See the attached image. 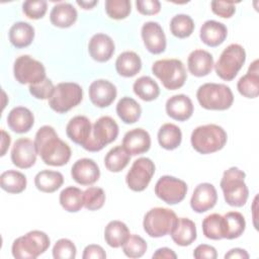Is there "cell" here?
<instances>
[{
	"instance_id": "obj_36",
	"label": "cell",
	"mask_w": 259,
	"mask_h": 259,
	"mask_svg": "<svg viewBox=\"0 0 259 259\" xmlns=\"http://www.w3.org/2000/svg\"><path fill=\"white\" fill-rule=\"evenodd\" d=\"M26 184L25 175L16 170H7L0 176V186L8 193H20L26 188Z\"/></svg>"
},
{
	"instance_id": "obj_39",
	"label": "cell",
	"mask_w": 259,
	"mask_h": 259,
	"mask_svg": "<svg viewBox=\"0 0 259 259\" xmlns=\"http://www.w3.org/2000/svg\"><path fill=\"white\" fill-rule=\"evenodd\" d=\"M60 204L69 212H77L84 206L83 191L75 186H68L63 189L59 196Z\"/></svg>"
},
{
	"instance_id": "obj_27",
	"label": "cell",
	"mask_w": 259,
	"mask_h": 259,
	"mask_svg": "<svg viewBox=\"0 0 259 259\" xmlns=\"http://www.w3.org/2000/svg\"><path fill=\"white\" fill-rule=\"evenodd\" d=\"M78 17L76 8L71 3L61 2L55 5L50 13V20L53 25L60 28L72 26Z\"/></svg>"
},
{
	"instance_id": "obj_37",
	"label": "cell",
	"mask_w": 259,
	"mask_h": 259,
	"mask_svg": "<svg viewBox=\"0 0 259 259\" xmlns=\"http://www.w3.org/2000/svg\"><path fill=\"white\" fill-rule=\"evenodd\" d=\"M135 94L144 101H153L160 95V88L156 81L149 76L138 78L133 85Z\"/></svg>"
},
{
	"instance_id": "obj_46",
	"label": "cell",
	"mask_w": 259,
	"mask_h": 259,
	"mask_svg": "<svg viewBox=\"0 0 259 259\" xmlns=\"http://www.w3.org/2000/svg\"><path fill=\"white\" fill-rule=\"evenodd\" d=\"M48 10V3L45 0H27L22 4L23 13L30 19H40Z\"/></svg>"
},
{
	"instance_id": "obj_21",
	"label": "cell",
	"mask_w": 259,
	"mask_h": 259,
	"mask_svg": "<svg viewBox=\"0 0 259 259\" xmlns=\"http://www.w3.org/2000/svg\"><path fill=\"white\" fill-rule=\"evenodd\" d=\"M122 147L131 156L144 154L150 150L151 137L144 128H133L123 136Z\"/></svg>"
},
{
	"instance_id": "obj_41",
	"label": "cell",
	"mask_w": 259,
	"mask_h": 259,
	"mask_svg": "<svg viewBox=\"0 0 259 259\" xmlns=\"http://www.w3.org/2000/svg\"><path fill=\"white\" fill-rule=\"evenodd\" d=\"M194 21L187 14H177L170 20V31L178 38L190 36L194 30Z\"/></svg>"
},
{
	"instance_id": "obj_52",
	"label": "cell",
	"mask_w": 259,
	"mask_h": 259,
	"mask_svg": "<svg viewBox=\"0 0 259 259\" xmlns=\"http://www.w3.org/2000/svg\"><path fill=\"white\" fill-rule=\"evenodd\" d=\"M153 258L155 259H176L177 255L176 253L167 247H163V248H159L156 250V252L153 254Z\"/></svg>"
},
{
	"instance_id": "obj_6",
	"label": "cell",
	"mask_w": 259,
	"mask_h": 259,
	"mask_svg": "<svg viewBox=\"0 0 259 259\" xmlns=\"http://www.w3.org/2000/svg\"><path fill=\"white\" fill-rule=\"evenodd\" d=\"M152 73L168 90L181 88L187 79L186 69L178 59H162L156 61L152 65Z\"/></svg>"
},
{
	"instance_id": "obj_40",
	"label": "cell",
	"mask_w": 259,
	"mask_h": 259,
	"mask_svg": "<svg viewBox=\"0 0 259 259\" xmlns=\"http://www.w3.org/2000/svg\"><path fill=\"white\" fill-rule=\"evenodd\" d=\"M224 218L219 213H210L202 221V233L210 240L224 239Z\"/></svg>"
},
{
	"instance_id": "obj_26",
	"label": "cell",
	"mask_w": 259,
	"mask_h": 259,
	"mask_svg": "<svg viewBox=\"0 0 259 259\" xmlns=\"http://www.w3.org/2000/svg\"><path fill=\"white\" fill-rule=\"evenodd\" d=\"M237 89L241 95L246 98H256L259 94V69L258 60H255L249 67L247 74L242 76L238 83Z\"/></svg>"
},
{
	"instance_id": "obj_55",
	"label": "cell",
	"mask_w": 259,
	"mask_h": 259,
	"mask_svg": "<svg viewBox=\"0 0 259 259\" xmlns=\"http://www.w3.org/2000/svg\"><path fill=\"white\" fill-rule=\"evenodd\" d=\"M80 7H82L83 9H92L97 3L98 1L96 0H93V1H77L76 2Z\"/></svg>"
},
{
	"instance_id": "obj_16",
	"label": "cell",
	"mask_w": 259,
	"mask_h": 259,
	"mask_svg": "<svg viewBox=\"0 0 259 259\" xmlns=\"http://www.w3.org/2000/svg\"><path fill=\"white\" fill-rule=\"evenodd\" d=\"M89 98L96 107L104 108L109 106L117 95L116 87L108 80L98 79L93 81L89 86Z\"/></svg>"
},
{
	"instance_id": "obj_44",
	"label": "cell",
	"mask_w": 259,
	"mask_h": 259,
	"mask_svg": "<svg viewBox=\"0 0 259 259\" xmlns=\"http://www.w3.org/2000/svg\"><path fill=\"white\" fill-rule=\"evenodd\" d=\"M146 241L138 235H130L127 240L122 245V251L128 258H140L147 251Z\"/></svg>"
},
{
	"instance_id": "obj_20",
	"label": "cell",
	"mask_w": 259,
	"mask_h": 259,
	"mask_svg": "<svg viewBox=\"0 0 259 259\" xmlns=\"http://www.w3.org/2000/svg\"><path fill=\"white\" fill-rule=\"evenodd\" d=\"M115 51L114 41L105 33H95L88 42L90 57L99 63H105L111 59Z\"/></svg>"
},
{
	"instance_id": "obj_11",
	"label": "cell",
	"mask_w": 259,
	"mask_h": 259,
	"mask_svg": "<svg viewBox=\"0 0 259 259\" xmlns=\"http://www.w3.org/2000/svg\"><path fill=\"white\" fill-rule=\"evenodd\" d=\"M14 78L20 84H36L46 79V69L42 63L28 55L18 57L13 65Z\"/></svg>"
},
{
	"instance_id": "obj_47",
	"label": "cell",
	"mask_w": 259,
	"mask_h": 259,
	"mask_svg": "<svg viewBox=\"0 0 259 259\" xmlns=\"http://www.w3.org/2000/svg\"><path fill=\"white\" fill-rule=\"evenodd\" d=\"M28 90L30 94L36 99L45 100V99H50L52 97L55 91V86L51 79L46 78L39 83L29 85Z\"/></svg>"
},
{
	"instance_id": "obj_12",
	"label": "cell",
	"mask_w": 259,
	"mask_h": 259,
	"mask_svg": "<svg viewBox=\"0 0 259 259\" xmlns=\"http://www.w3.org/2000/svg\"><path fill=\"white\" fill-rule=\"evenodd\" d=\"M155 174V164L147 157H141L134 161L125 176L128 188L136 192L145 190Z\"/></svg>"
},
{
	"instance_id": "obj_3",
	"label": "cell",
	"mask_w": 259,
	"mask_h": 259,
	"mask_svg": "<svg viewBox=\"0 0 259 259\" xmlns=\"http://www.w3.org/2000/svg\"><path fill=\"white\" fill-rule=\"evenodd\" d=\"M246 174L238 167H231L226 170L220 182L226 202L235 207L246 204L249 197V190L245 183Z\"/></svg>"
},
{
	"instance_id": "obj_43",
	"label": "cell",
	"mask_w": 259,
	"mask_h": 259,
	"mask_svg": "<svg viewBox=\"0 0 259 259\" xmlns=\"http://www.w3.org/2000/svg\"><path fill=\"white\" fill-rule=\"evenodd\" d=\"M105 202L104 190L100 187H89L83 191V204L89 210L100 209Z\"/></svg>"
},
{
	"instance_id": "obj_30",
	"label": "cell",
	"mask_w": 259,
	"mask_h": 259,
	"mask_svg": "<svg viewBox=\"0 0 259 259\" xmlns=\"http://www.w3.org/2000/svg\"><path fill=\"white\" fill-rule=\"evenodd\" d=\"M34 38V28L31 24L18 21L15 22L9 29V40L16 49L28 47Z\"/></svg>"
},
{
	"instance_id": "obj_2",
	"label": "cell",
	"mask_w": 259,
	"mask_h": 259,
	"mask_svg": "<svg viewBox=\"0 0 259 259\" xmlns=\"http://www.w3.org/2000/svg\"><path fill=\"white\" fill-rule=\"evenodd\" d=\"M228 141L226 131L214 123L199 125L190 137L192 148L199 154H211L222 150Z\"/></svg>"
},
{
	"instance_id": "obj_38",
	"label": "cell",
	"mask_w": 259,
	"mask_h": 259,
	"mask_svg": "<svg viewBox=\"0 0 259 259\" xmlns=\"http://www.w3.org/2000/svg\"><path fill=\"white\" fill-rule=\"evenodd\" d=\"M131 155L122 146H116L110 149L104 157V165L110 172H120L130 163Z\"/></svg>"
},
{
	"instance_id": "obj_34",
	"label": "cell",
	"mask_w": 259,
	"mask_h": 259,
	"mask_svg": "<svg viewBox=\"0 0 259 259\" xmlns=\"http://www.w3.org/2000/svg\"><path fill=\"white\" fill-rule=\"evenodd\" d=\"M158 143L165 150H175L182 141L181 130L174 123H164L158 131Z\"/></svg>"
},
{
	"instance_id": "obj_49",
	"label": "cell",
	"mask_w": 259,
	"mask_h": 259,
	"mask_svg": "<svg viewBox=\"0 0 259 259\" xmlns=\"http://www.w3.org/2000/svg\"><path fill=\"white\" fill-rule=\"evenodd\" d=\"M136 7L143 15H155L161 10V3L158 0H137Z\"/></svg>"
},
{
	"instance_id": "obj_50",
	"label": "cell",
	"mask_w": 259,
	"mask_h": 259,
	"mask_svg": "<svg viewBox=\"0 0 259 259\" xmlns=\"http://www.w3.org/2000/svg\"><path fill=\"white\" fill-rule=\"evenodd\" d=\"M193 257L196 259H215L218 257V253L214 247L207 244H200L194 249Z\"/></svg>"
},
{
	"instance_id": "obj_17",
	"label": "cell",
	"mask_w": 259,
	"mask_h": 259,
	"mask_svg": "<svg viewBox=\"0 0 259 259\" xmlns=\"http://www.w3.org/2000/svg\"><path fill=\"white\" fill-rule=\"evenodd\" d=\"M218 201V192L215 187L207 182L198 184L190 198L191 208L197 212L202 213L211 209Z\"/></svg>"
},
{
	"instance_id": "obj_15",
	"label": "cell",
	"mask_w": 259,
	"mask_h": 259,
	"mask_svg": "<svg viewBox=\"0 0 259 259\" xmlns=\"http://www.w3.org/2000/svg\"><path fill=\"white\" fill-rule=\"evenodd\" d=\"M141 35L146 49L153 55L162 54L166 50V35L162 26L156 21H148L143 24Z\"/></svg>"
},
{
	"instance_id": "obj_10",
	"label": "cell",
	"mask_w": 259,
	"mask_h": 259,
	"mask_svg": "<svg viewBox=\"0 0 259 259\" xmlns=\"http://www.w3.org/2000/svg\"><path fill=\"white\" fill-rule=\"evenodd\" d=\"M118 124L107 115L99 117L92 125L91 141L86 147L88 152L101 151L105 146L116 140L118 136Z\"/></svg>"
},
{
	"instance_id": "obj_51",
	"label": "cell",
	"mask_w": 259,
	"mask_h": 259,
	"mask_svg": "<svg viewBox=\"0 0 259 259\" xmlns=\"http://www.w3.org/2000/svg\"><path fill=\"white\" fill-rule=\"evenodd\" d=\"M82 258L83 259H104L106 258V253L101 246L91 244L85 247Z\"/></svg>"
},
{
	"instance_id": "obj_8",
	"label": "cell",
	"mask_w": 259,
	"mask_h": 259,
	"mask_svg": "<svg viewBox=\"0 0 259 259\" xmlns=\"http://www.w3.org/2000/svg\"><path fill=\"white\" fill-rule=\"evenodd\" d=\"M245 61V49L239 44H231L222 52L219 60L213 66L217 75L221 79L232 81L242 69Z\"/></svg>"
},
{
	"instance_id": "obj_4",
	"label": "cell",
	"mask_w": 259,
	"mask_h": 259,
	"mask_svg": "<svg viewBox=\"0 0 259 259\" xmlns=\"http://www.w3.org/2000/svg\"><path fill=\"white\" fill-rule=\"evenodd\" d=\"M196 98L200 106L207 110H227L234 102L231 88L219 83H205L199 86Z\"/></svg>"
},
{
	"instance_id": "obj_42",
	"label": "cell",
	"mask_w": 259,
	"mask_h": 259,
	"mask_svg": "<svg viewBox=\"0 0 259 259\" xmlns=\"http://www.w3.org/2000/svg\"><path fill=\"white\" fill-rule=\"evenodd\" d=\"M104 7L108 17L115 20L126 18L132 11L130 0H106Z\"/></svg>"
},
{
	"instance_id": "obj_24",
	"label": "cell",
	"mask_w": 259,
	"mask_h": 259,
	"mask_svg": "<svg viewBox=\"0 0 259 259\" xmlns=\"http://www.w3.org/2000/svg\"><path fill=\"white\" fill-rule=\"evenodd\" d=\"M228 35L227 26L215 20H206L200 27L199 37L201 41L211 48L222 45Z\"/></svg>"
},
{
	"instance_id": "obj_1",
	"label": "cell",
	"mask_w": 259,
	"mask_h": 259,
	"mask_svg": "<svg viewBox=\"0 0 259 259\" xmlns=\"http://www.w3.org/2000/svg\"><path fill=\"white\" fill-rule=\"evenodd\" d=\"M37 155L42 162L50 166H64L71 158L70 146L61 140L55 128L51 125H42L38 128L34 138Z\"/></svg>"
},
{
	"instance_id": "obj_7",
	"label": "cell",
	"mask_w": 259,
	"mask_h": 259,
	"mask_svg": "<svg viewBox=\"0 0 259 259\" xmlns=\"http://www.w3.org/2000/svg\"><path fill=\"white\" fill-rule=\"evenodd\" d=\"M176 213L166 207L151 208L144 217V231L152 238H161L170 235L176 227Z\"/></svg>"
},
{
	"instance_id": "obj_54",
	"label": "cell",
	"mask_w": 259,
	"mask_h": 259,
	"mask_svg": "<svg viewBox=\"0 0 259 259\" xmlns=\"http://www.w3.org/2000/svg\"><path fill=\"white\" fill-rule=\"evenodd\" d=\"M11 143V137L9 134H7L4 130H1V156H4L6 154V151L8 150Z\"/></svg>"
},
{
	"instance_id": "obj_48",
	"label": "cell",
	"mask_w": 259,
	"mask_h": 259,
	"mask_svg": "<svg viewBox=\"0 0 259 259\" xmlns=\"http://www.w3.org/2000/svg\"><path fill=\"white\" fill-rule=\"evenodd\" d=\"M236 3L234 1H211V11L223 18H230L236 12Z\"/></svg>"
},
{
	"instance_id": "obj_29",
	"label": "cell",
	"mask_w": 259,
	"mask_h": 259,
	"mask_svg": "<svg viewBox=\"0 0 259 259\" xmlns=\"http://www.w3.org/2000/svg\"><path fill=\"white\" fill-rule=\"evenodd\" d=\"M142 69L140 56L132 51L121 53L115 61V70L121 77L131 78L136 76Z\"/></svg>"
},
{
	"instance_id": "obj_9",
	"label": "cell",
	"mask_w": 259,
	"mask_h": 259,
	"mask_svg": "<svg viewBox=\"0 0 259 259\" xmlns=\"http://www.w3.org/2000/svg\"><path fill=\"white\" fill-rule=\"evenodd\" d=\"M83 99L82 87L74 82H62L55 86L49 99L50 107L57 113H65L77 106Z\"/></svg>"
},
{
	"instance_id": "obj_35",
	"label": "cell",
	"mask_w": 259,
	"mask_h": 259,
	"mask_svg": "<svg viewBox=\"0 0 259 259\" xmlns=\"http://www.w3.org/2000/svg\"><path fill=\"white\" fill-rule=\"evenodd\" d=\"M224 218V239L233 240L243 235L246 229V221L244 215L239 211H229Z\"/></svg>"
},
{
	"instance_id": "obj_28",
	"label": "cell",
	"mask_w": 259,
	"mask_h": 259,
	"mask_svg": "<svg viewBox=\"0 0 259 259\" xmlns=\"http://www.w3.org/2000/svg\"><path fill=\"white\" fill-rule=\"evenodd\" d=\"M173 242L181 247L191 245L197 237L196 227L193 221L187 218H178L176 227L170 234Z\"/></svg>"
},
{
	"instance_id": "obj_25",
	"label": "cell",
	"mask_w": 259,
	"mask_h": 259,
	"mask_svg": "<svg viewBox=\"0 0 259 259\" xmlns=\"http://www.w3.org/2000/svg\"><path fill=\"white\" fill-rule=\"evenodd\" d=\"M7 124L14 133H27L34 124L33 113L28 108L23 106L14 107L7 115Z\"/></svg>"
},
{
	"instance_id": "obj_13",
	"label": "cell",
	"mask_w": 259,
	"mask_h": 259,
	"mask_svg": "<svg viewBox=\"0 0 259 259\" xmlns=\"http://www.w3.org/2000/svg\"><path fill=\"white\" fill-rule=\"evenodd\" d=\"M155 194L168 204L181 202L187 193V184L176 177L165 175L159 178L155 185Z\"/></svg>"
},
{
	"instance_id": "obj_23",
	"label": "cell",
	"mask_w": 259,
	"mask_h": 259,
	"mask_svg": "<svg viewBox=\"0 0 259 259\" xmlns=\"http://www.w3.org/2000/svg\"><path fill=\"white\" fill-rule=\"evenodd\" d=\"M213 57L204 50L192 51L187 59V68L189 73L195 77L208 75L213 68Z\"/></svg>"
},
{
	"instance_id": "obj_31",
	"label": "cell",
	"mask_w": 259,
	"mask_h": 259,
	"mask_svg": "<svg viewBox=\"0 0 259 259\" xmlns=\"http://www.w3.org/2000/svg\"><path fill=\"white\" fill-rule=\"evenodd\" d=\"M130 235L127 226L116 220L109 222L104 229V240L106 244L112 248L122 247Z\"/></svg>"
},
{
	"instance_id": "obj_45",
	"label": "cell",
	"mask_w": 259,
	"mask_h": 259,
	"mask_svg": "<svg viewBox=\"0 0 259 259\" xmlns=\"http://www.w3.org/2000/svg\"><path fill=\"white\" fill-rule=\"evenodd\" d=\"M76 246L69 239H60L53 247V257L55 259H74L76 258Z\"/></svg>"
},
{
	"instance_id": "obj_18",
	"label": "cell",
	"mask_w": 259,
	"mask_h": 259,
	"mask_svg": "<svg viewBox=\"0 0 259 259\" xmlns=\"http://www.w3.org/2000/svg\"><path fill=\"white\" fill-rule=\"evenodd\" d=\"M66 134L72 142L86 149L91 141L92 124L85 115L74 116L66 126Z\"/></svg>"
},
{
	"instance_id": "obj_33",
	"label": "cell",
	"mask_w": 259,
	"mask_h": 259,
	"mask_svg": "<svg viewBox=\"0 0 259 259\" xmlns=\"http://www.w3.org/2000/svg\"><path fill=\"white\" fill-rule=\"evenodd\" d=\"M116 113L118 117L126 124L137 122L142 115L141 105L132 97L124 96L116 104Z\"/></svg>"
},
{
	"instance_id": "obj_22",
	"label": "cell",
	"mask_w": 259,
	"mask_h": 259,
	"mask_svg": "<svg viewBox=\"0 0 259 259\" xmlns=\"http://www.w3.org/2000/svg\"><path fill=\"white\" fill-rule=\"evenodd\" d=\"M166 113L172 119L185 121L193 113V103L191 99L184 94H176L168 98L165 104Z\"/></svg>"
},
{
	"instance_id": "obj_19",
	"label": "cell",
	"mask_w": 259,
	"mask_h": 259,
	"mask_svg": "<svg viewBox=\"0 0 259 259\" xmlns=\"http://www.w3.org/2000/svg\"><path fill=\"white\" fill-rule=\"evenodd\" d=\"M71 176L80 185H92L99 179L100 170L94 160L82 158L73 164Z\"/></svg>"
},
{
	"instance_id": "obj_53",
	"label": "cell",
	"mask_w": 259,
	"mask_h": 259,
	"mask_svg": "<svg viewBox=\"0 0 259 259\" xmlns=\"http://www.w3.org/2000/svg\"><path fill=\"white\" fill-rule=\"evenodd\" d=\"M248 252L241 248H233L225 254V259H248Z\"/></svg>"
},
{
	"instance_id": "obj_32",
	"label": "cell",
	"mask_w": 259,
	"mask_h": 259,
	"mask_svg": "<svg viewBox=\"0 0 259 259\" xmlns=\"http://www.w3.org/2000/svg\"><path fill=\"white\" fill-rule=\"evenodd\" d=\"M64 183V176L61 172L53 170L39 171L34 177L35 187L45 193L57 191Z\"/></svg>"
},
{
	"instance_id": "obj_14",
	"label": "cell",
	"mask_w": 259,
	"mask_h": 259,
	"mask_svg": "<svg viewBox=\"0 0 259 259\" xmlns=\"http://www.w3.org/2000/svg\"><path fill=\"white\" fill-rule=\"evenodd\" d=\"M37 152L34 142L28 138L17 139L11 150V161L20 169H28L35 164Z\"/></svg>"
},
{
	"instance_id": "obj_5",
	"label": "cell",
	"mask_w": 259,
	"mask_h": 259,
	"mask_svg": "<svg viewBox=\"0 0 259 259\" xmlns=\"http://www.w3.org/2000/svg\"><path fill=\"white\" fill-rule=\"evenodd\" d=\"M51 245L49 236L41 231L34 230L18 237L12 243L11 252L17 259H34L45 253Z\"/></svg>"
}]
</instances>
